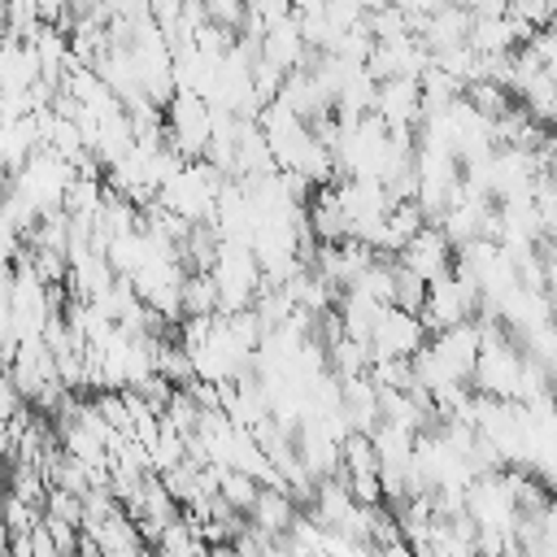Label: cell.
Wrapping results in <instances>:
<instances>
[{
	"label": "cell",
	"instance_id": "obj_1",
	"mask_svg": "<svg viewBox=\"0 0 557 557\" xmlns=\"http://www.w3.org/2000/svg\"><path fill=\"white\" fill-rule=\"evenodd\" d=\"M396 261H400L405 270H413L422 283H435L440 274H448V270H453V244H448V239L426 222V226H422V231H418V235L396 252Z\"/></svg>",
	"mask_w": 557,
	"mask_h": 557
},
{
	"label": "cell",
	"instance_id": "obj_2",
	"mask_svg": "<svg viewBox=\"0 0 557 557\" xmlns=\"http://www.w3.org/2000/svg\"><path fill=\"white\" fill-rule=\"evenodd\" d=\"M257 57H261L265 65H274L278 74L300 70V65L309 61V48H305V39H300V30H296V17H283V22L265 26L261 39H257Z\"/></svg>",
	"mask_w": 557,
	"mask_h": 557
},
{
	"label": "cell",
	"instance_id": "obj_3",
	"mask_svg": "<svg viewBox=\"0 0 557 557\" xmlns=\"http://www.w3.org/2000/svg\"><path fill=\"white\" fill-rule=\"evenodd\" d=\"M257 487H261V483H252V479H248V474H239V470H226V466H222V474H218V496H222L235 513H248V505H252Z\"/></svg>",
	"mask_w": 557,
	"mask_h": 557
}]
</instances>
